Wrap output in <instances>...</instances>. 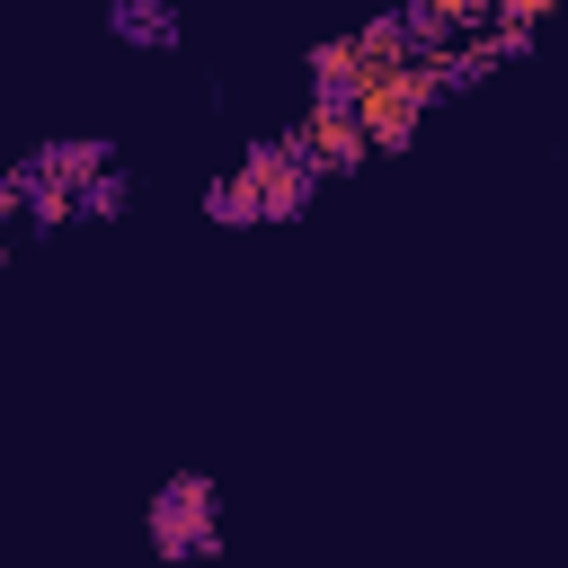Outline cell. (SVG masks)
Wrapping results in <instances>:
<instances>
[{
	"instance_id": "obj_1",
	"label": "cell",
	"mask_w": 568,
	"mask_h": 568,
	"mask_svg": "<svg viewBox=\"0 0 568 568\" xmlns=\"http://www.w3.org/2000/svg\"><path fill=\"white\" fill-rule=\"evenodd\" d=\"M151 541H160L169 559L213 550V541H222V532H213V488H204V479H169L160 506H151Z\"/></svg>"
},
{
	"instance_id": "obj_2",
	"label": "cell",
	"mask_w": 568,
	"mask_h": 568,
	"mask_svg": "<svg viewBox=\"0 0 568 568\" xmlns=\"http://www.w3.org/2000/svg\"><path fill=\"white\" fill-rule=\"evenodd\" d=\"M115 27H124V36H151V44H169V36H178L169 0H115Z\"/></svg>"
}]
</instances>
